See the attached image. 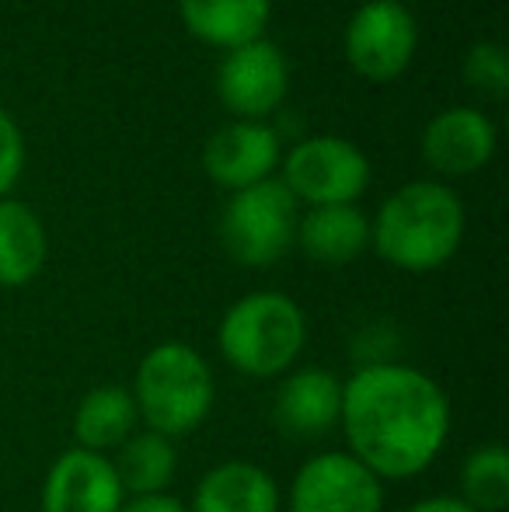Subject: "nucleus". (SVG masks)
Here are the masks:
<instances>
[{
  "mask_svg": "<svg viewBox=\"0 0 509 512\" xmlns=\"http://www.w3.org/2000/svg\"><path fill=\"white\" fill-rule=\"evenodd\" d=\"M342 432L349 453L377 478L422 474L450 436V401L422 370L363 363L342 384Z\"/></svg>",
  "mask_w": 509,
  "mask_h": 512,
  "instance_id": "1",
  "label": "nucleus"
},
{
  "mask_svg": "<svg viewBox=\"0 0 509 512\" xmlns=\"http://www.w3.org/2000/svg\"><path fill=\"white\" fill-rule=\"evenodd\" d=\"M464 203L443 182H408L384 199L370 223V244L401 272H436L464 241Z\"/></svg>",
  "mask_w": 509,
  "mask_h": 512,
  "instance_id": "2",
  "label": "nucleus"
},
{
  "mask_svg": "<svg viewBox=\"0 0 509 512\" xmlns=\"http://www.w3.org/2000/svg\"><path fill=\"white\" fill-rule=\"evenodd\" d=\"M217 398L213 370L189 342H161L140 359L133 401L140 418L157 436H189L206 422Z\"/></svg>",
  "mask_w": 509,
  "mask_h": 512,
  "instance_id": "3",
  "label": "nucleus"
},
{
  "mask_svg": "<svg viewBox=\"0 0 509 512\" xmlns=\"http://www.w3.org/2000/svg\"><path fill=\"white\" fill-rule=\"evenodd\" d=\"M307 342V317L286 293H248L224 314L217 328L220 356L238 373L269 380L286 373Z\"/></svg>",
  "mask_w": 509,
  "mask_h": 512,
  "instance_id": "4",
  "label": "nucleus"
},
{
  "mask_svg": "<svg viewBox=\"0 0 509 512\" xmlns=\"http://www.w3.org/2000/svg\"><path fill=\"white\" fill-rule=\"evenodd\" d=\"M300 203L279 178L231 192L220 216V241L238 265L269 269L297 244Z\"/></svg>",
  "mask_w": 509,
  "mask_h": 512,
  "instance_id": "5",
  "label": "nucleus"
},
{
  "mask_svg": "<svg viewBox=\"0 0 509 512\" xmlns=\"http://www.w3.org/2000/svg\"><path fill=\"white\" fill-rule=\"evenodd\" d=\"M297 203L307 206H356L370 189V161L356 143L342 136H307L286 154L283 178Z\"/></svg>",
  "mask_w": 509,
  "mask_h": 512,
  "instance_id": "6",
  "label": "nucleus"
},
{
  "mask_svg": "<svg viewBox=\"0 0 509 512\" xmlns=\"http://www.w3.org/2000/svg\"><path fill=\"white\" fill-rule=\"evenodd\" d=\"M419 49V25L412 11L391 0H367L353 11L342 35L349 67L370 84H391L412 67Z\"/></svg>",
  "mask_w": 509,
  "mask_h": 512,
  "instance_id": "7",
  "label": "nucleus"
},
{
  "mask_svg": "<svg viewBox=\"0 0 509 512\" xmlns=\"http://www.w3.org/2000/svg\"><path fill=\"white\" fill-rule=\"evenodd\" d=\"M290 91V67L276 42L252 39L238 49H227L217 70L220 105L241 122H265L283 105Z\"/></svg>",
  "mask_w": 509,
  "mask_h": 512,
  "instance_id": "8",
  "label": "nucleus"
},
{
  "mask_svg": "<svg viewBox=\"0 0 509 512\" xmlns=\"http://www.w3.org/2000/svg\"><path fill=\"white\" fill-rule=\"evenodd\" d=\"M290 512H384L381 478L353 453H318L293 478Z\"/></svg>",
  "mask_w": 509,
  "mask_h": 512,
  "instance_id": "9",
  "label": "nucleus"
},
{
  "mask_svg": "<svg viewBox=\"0 0 509 512\" xmlns=\"http://www.w3.org/2000/svg\"><path fill=\"white\" fill-rule=\"evenodd\" d=\"M279 164H283V143L265 122L234 119L220 126L203 147V171L227 192L265 182Z\"/></svg>",
  "mask_w": 509,
  "mask_h": 512,
  "instance_id": "10",
  "label": "nucleus"
},
{
  "mask_svg": "<svg viewBox=\"0 0 509 512\" xmlns=\"http://www.w3.org/2000/svg\"><path fill=\"white\" fill-rule=\"evenodd\" d=\"M496 122L482 108H443L422 129V157L433 171L447 178H464L482 171L496 157Z\"/></svg>",
  "mask_w": 509,
  "mask_h": 512,
  "instance_id": "11",
  "label": "nucleus"
},
{
  "mask_svg": "<svg viewBox=\"0 0 509 512\" xmlns=\"http://www.w3.org/2000/svg\"><path fill=\"white\" fill-rule=\"evenodd\" d=\"M126 492L105 453L67 450L42 481V512H119Z\"/></svg>",
  "mask_w": 509,
  "mask_h": 512,
  "instance_id": "12",
  "label": "nucleus"
},
{
  "mask_svg": "<svg viewBox=\"0 0 509 512\" xmlns=\"http://www.w3.org/2000/svg\"><path fill=\"white\" fill-rule=\"evenodd\" d=\"M276 422L283 432L297 439L325 436L339 425L342 415V380L332 370L307 366L279 384L276 394Z\"/></svg>",
  "mask_w": 509,
  "mask_h": 512,
  "instance_id": "13",
  "label": "nucleus"
},
{
  "mask_svg": "<svg viewBox=\"0 0 509 512\" xmlns=\"http://www.w3.org/2000/svg\"><path fill=\"white\" fill-rule=\"evenodd\" d=\"M297 244L311 262L349 265L370 248V220L360 206H314L300 216Z\"/></svg>",
  "mask_w": 509,
  "mask_h": 512,
  "instance_id": "14",
  "label": "nucleus"
},
{
  "mask_svg": "<svg viewBox=\"0 0 509 512\" xmlns=\"http://www.w3.org/2000/svg\"><path fill=\"white\" fill-rule=\"evenodd\" d=\"M189 512H279V485L265 467L227 460L199 481Z\"/></svg>",
  "mask_w": 509,
  "mask_h": 512,
  "instance_id": "15",
  "label": "nucleus"
},
{
  "mask_svg": "<svg viewBox=\"0 0 509 512\" xmlns=\"http://www.w3.org/2000/svg\"><path fill=\"white\" fill-rule=\"evenodd\" d=\"M178 14L199 42L238 49L252 39H262L272 0H178Z\"/></svg>",
  "mask_w": 509,
  "mask_h": 512,
  "instance_id": "16",
  "label": "nucleus"
},
{
  "mask_svg": "<svg viewBox=\"0 0 509 512\" xmlns=\"http://www.w3.org/2000/svg\"><path fill=\"white\" fill-rule=\"evenodd\" d=\"M49 237L39 213L21 199H0V286L18 290L42 272Z\"/></svg>",
  "mask_w": 509,
  "mask_h": 512,
  "instance_id": "17",
  "label": "nucleus"
},
{
  "mask_svg": "<svg viewBox=\"0 0 509 512\" xmlns=\"http://www.w3.org/2000/svg\"><path fill=\"white\" fill-rule=\"evenodd\" d=\"M140 425V411H136L133 391L119 384L95 387L81 398L74 411V436L81 450L105 453L119 450Z\"/></svg>",
  "mask_w": 509,
  "mask_h": 512,
  "instance_id": "18",
  "label": "nucleus"
},
{
  "mask_svg": "<svg viewBox=\"0 0 509 512\" xmlns=\"http://www.w3.org/2000/svg\"><path fill=\"white\" fill-rule=\"evenodd\" d=\"M112 467H116L123 492L164 495V488L171 485V478L178 471V453L168 436H157V432L147 429V432H133L119 446V457L112 460Z\"/></svg>",
  "mask_w": 509,
  "mask_h": 512,
  "instance_id": "19",
  "label": "nucleus"
},
{
  "mask_svg": "<svg viewBox=\"0 0 509 512\" xmlns=\"http://www.w3.org/2000/svg\"><path fill=\"white\" fill-rule=\"evenodd\" d=\"M461 502L475 512H503L509 506V453L503 443L478 446L461 471Z\"/></svg>",
  "mask_w": 509,
  "mask_h": 512,
  "instance_id": "20",
  "label": "nucleus"
},
{
  "mask_svg": "<svg viewBox=\"0 0 509 512\" xmlns=\"http://www.w3.org/2000/svg\"><path fill=\"white\" fill-rule=\"evenodd\" d=\"M464 84L482 98H506L509 91V56L499 42L482 39L464 53Z\"/></svg>",
  "mask_w": 509,
  "mask_h": 512,
  "instance_id": "21",
  "label": "nucleus"
},
{
  "mask_svg": "<svg viewBox=\"0 0 509 512\" xmlns=\"http://www.w3.org/2000/svg\"><path fill=\"white\" fill-rule=\"evenodd\" d=\"M21 171H25V136L7 108H0V199H7V192L18 185Z\"/></svg>",
  "mask_w": 509,
  "mask_h": 512,
  "instance_id": "22",
  "label": "nucleus"
},
{
  "mask_svg": "<svg viewBox=\"0 0 509 512\" xmlns=\"http://www.w3.org/2000/svg\"><path fill=\"white\" fill-rule=\"evenodd\" d=\"M119 512H189V506H182L171 495H136L133 502H123Z\"/></svg>",
  "mask_w": 509,
  "mask_h": 512,
  "instance_id": "23",
  "label": "nucleus"
},
{
  "mask_svg": "<svg viewBox=\"0 0 509 512\" xmlns=\"http://www.w3.org/2000/svg\"><path fill=\"white\" fill-rule=\"evenodd\" d=\"M408 512H475L468 502H461L457 495H433V499H422L415 502Z\"/></svg>",
  "mask_w": 509,
  "mask_h": 512,
  "instance_id": "24",
  "label": "nucleus"
},
{
  "mask_svg": "<svg viewBox=\"0 0 509 512\" xmlns=\"http://www.w3.org/2000/svg\"><path fill=\"white\" fill-rule=\"evenodd\" d=\"M391 4H401V7H408V4H412V0H391Z\"/></svg>",
  "mask_w": 509,
  "mask_h": 512,
  "instance_id": "25",
  "label": "nucleus"
}]
</instances>
